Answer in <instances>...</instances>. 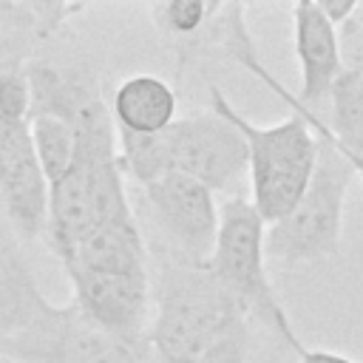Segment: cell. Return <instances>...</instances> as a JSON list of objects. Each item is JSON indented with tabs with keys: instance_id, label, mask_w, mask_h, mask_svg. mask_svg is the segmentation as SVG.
Wrapping results in <instances>:
<instances>
[{
	"instance_id": "7",
	"label": "cell",
	"mask_w": 363,
	"mask_h": 363,
	"mask_svg": "<svg viewBox=\"0 0 363 363\" xmlns=\"http://www.w3.org/2000/svg\"><path fill=\"white\" fill-rule=\"evenodd\" d=\"M292 51H295L298 68H301V88H298V94L284 88L261 65L255 43H247L233 57V62L247 68L252 77H258L289 108V113H318L323 119L329 94H332L335 82L343 74V62H340L337 28L326 20V14L320 11L318 0H298L292 6Z\"/></svg>"
},
{
	"instance_id": "11",
	"label": "cell",
	"mask_w": 363,
	"mask_h": 363,
	"mask_svg": "<svg viewBox=\"0 0 363 363\" xmlns=\"http://www.w3.org/2000/svg\"><path fill=\"white\" fill-rule=\"evenodd\" d=\"M48 193L51 187L37 162L28 122L0 119V213L20 238H45Z\"/></svg>"
},
{
	"instance_id": "15",
	"label": "cell",
	"mask_w": 363,
	"mask_h": 363,
	"mask_svg": "<svg viewBox=\"0 0 363 363\" xmlns=\"http://www.w3.org/2000/svg\"><path fill=\"white\" fill-rule=\"evenodd\" d=\"M323 122L329 128L332 142L343 153L363 159V77L360 74H346V71L340 74V79L329 94Z\"/></svg>"
},
{
	"instance_id": "17",
	"label": "cell",
	"mask_w": 363,
	"mask_h": 363,
	"mask_svg": "<svg viewBox=\"0 0 363 363\" xmlns=\"http://www.w3.org/2000/svg\"><path fill=\"white\" fill-rule=\"evenodd\" d=\"M28 130H31V142H34V153L37 162L48 179V187L57 184L74 164L77 156V136L71 122L51 116V113H34L28 119Z\"/></svg>"
},
{
	"instance_id": "9",
	"label": "cell",
	"mask_w": 363,
	"mask_h": 363,
	"mask_svg": "<svg viewBox=\"0 0 363 363\" xmlns=\"http://www.w3.org/2000/svg\"><path fill=\"white\" fill-rule=\"evenodd\" d=\"M139 190L159 230V250L184 264L207 267L221 221L216 193L182 173H164Z\"/></svg>"
},
{
	"instance_id": "1",
	"label": "cell",
	"mask_w": 363,
	"mask_h": 363,
	"mask_svg": "<svg viewBox=\"0 0 363 363\" xmlns=\"http://www.w3.org/2000/svg\"><path fill=\"white\" fill-rule=\"evenodd\" d=\"M153 315L147 349L156 363H196L230 326L247 320L235 298L207 272L164 250H150Z\"/></svg>"
},
{
	"instance_id": "6",
	"label": "cell",
	"mask_w": 363,
	"mask_h": 363,
	"mask_svg": "<svg viewBox=\"0 0 363 363\" xmlns=\"http://www.w3.org/2000/svg\"><path fill=\"white\" fill-rule=\"evenodd\" d=\"M0 357L17 363H150L147 349L99 329L71 301H48L31 323L0 337Z\"/></svg>"
},
{
	"instance_id": "18",
	"label": "cell",
	"mask_w": 363,
	"mask_h": 363,
	"mask_svg": "<svg viewBox=\"0 0 363 363\" xmlns=\"http://www.w3.org/2000/svg\"><path fill=\"white\" fill-rule=\"evenodd\" d=\"M0 119L6 122L31 119V88L26 68H0Z\"/></svg>"
},
{
	"instance_id": "22",
	"label": "cell",
	"mask_w": 363,
	"mask_h": 363,
	"mask_svg": "<svg viewBox=\"0 0 363 363\" xmlns=\"http://www.w3.org/2000/svg\"><path fill=\"white\" fill-rule=\"evenodd\" d=\"M298 363H357V360L349 357V354L332 352V349H309V346H303L298 352Z\"/></svg>"
},
{
	"instance_id": "24",
	"label": "cell",
	"mask_w": 363,
	"mask_h": 363,
	"mask_svg": "<svg viewBox=\"0 0 363 363\" xmlns=\"http://www.w3.org/2000/svg\"><path fill=\"white\" fill-rule=\"evenodd\" d=\"M0 363H17V360H9V357H0Z\"/></svg>"
},
{
	"instance_id": "12",
	"label": "cell",
	"mask_w": 363,
	"mask_h": 363,
	"mask_svg": "<svg viewBox=\"0 0 363 363\" xmlns=\"http://www.w3.org/2000/svg\"><path fill=\"white\" fill-rule=\"evenodd\" d=\"M65 275L74 272H150V252L136 218L108 221L94 227L65 258H60Z\"/></svg>"
},
{
	"instance_id": "8",
	"label": "cell",
	"mask_w": 363,
	"mask_h": 363,
	"mask_svg": "<svg viewBox=\"0 0 363 363\" xmlns=\"http://www.w3.org/2000/svg\"><path fill=\"white\" fill-rule=\"evenodd\" d=\"M162 136L170 173L196 179L213 193H233L247 179V142L218 111L184 113Z\"/></svg>"
},
{
	"instance_id": "19",
	"label": "cell",
	"mask_w": 363,
	"mask_h": 363,
	"mask_svg": "<svg viewBox=\"0 0 363 363\" xmlns=\"http://www.w3.org/2000/svg\"><path fill=\"white\" fill-rule=\"evenodd\" d=\"M196 363H250V320H241L218 335Z\"/></svg>"
},
{
	"instance_id": "16",
	"label": "cell",
	"mask_w": 363,
	"mask_h": 363,
	"mask_svg": "<svg viewBox=\"0 0 363 363\" xmlns=\"http://www.w3.org/2000/svg\"><path fill=\"white\" fill-rule=\"evenodd\" d=\"M218 0H159L147 9V14L162 40L176 51L196 40L218 14Z\"/></svg>"
},
{
	"instance_id": "14",
	"label": "cell",
	"mask_w": 363,
	"mask_h": 363,
	"mask_svg": "<svg viewBox=\"0 0 363 363\" xmlns=\"http://www.w3.org/2000/svg\"><path fill=\"white\" fill-rule=\"evenodd\" d=\"M45 306L48 298L20 247V235L0 213V337L20 332Z\"/></svg>"
},
{
	"instance_id": "4",
	"label": "cell",
	"mask_w": 363,
	"mask_h": 363,
	"mask_svg": "<svg viewBox=\"0 0 363 363\" xmlns=\"http://www.w3.org/2000/svg\"><path fill=\"white\" fill-rule=\"evenodd\" d=\"M207 272L235 298L244 318L278 335L295 354L303 349L267 272V224L250 199L230 196L221 204L218 238L207 261Z\"/></svg>"
},
{
	"instance_id": "3",
	"label": "cell",
	"mask_w": 363,
	"mask_h": 363,
	"mask_svg": "<svg viewBox=\"0 0 363 363\" xmlns=\"http://www.w3.org/2000/svg\"><path fill=\"white\" fill-rule=\"evenodd\" d=\"M318 136V162L301 201L275 224L267 227V258L286 267L335 258L343 238V213L352 182V162L332 142L326 122L318 113H298Z\"/></svg>"
},
{
	"instance_id": "2",
	"label": "cell",
	"mask_w": 363,
	"mask_h": 363,
	"mask_svg": "<svg viewBox=\"0 0 363 363\" xmlns=\"http://www.w3.org/2000/svg\"><path fill=\"white\" fill-rule=\"evenodd\" d=\"M210 108L230 119L247 142V179H250V204L264 218V224L281 221L306 193L309 179L318 162V136L309 122L298 113H289L278 125H255L221 88H210Z\"/></svg>"
},
{
	"instance_id": "5",
	"label": "cell",
	"mask_w": 363,
	"mask_h": 363,
	"mask_svg": "<svg viewBox=\"0 0 363 363\" xmlns=\"http://www.w3.org/2000/svg\"><path fill=\"white\" fill-rule=\"evenodd\" d=\"M136 218L125 173L116 153L77 150L71 170L51 184L45 241L57 258H65L94 227Z\"/></svg>"
},
{
	"instance_id": "21",
	"label": "cell",
	"mask_w": 363,
	"mask_h": 363,
	"mask_svg": "<svg viewBox=\"0 0 363 363\" xmlns=\"http://www.w3.org/2000/svg\"><path fill=\"white\" fill-rule=\"evenodd\" d=\"M318 6H320V11L326 14V20H329L335 28H340V26L354 14L357 0H318Z\"/></svg>"
},
{
	"instance_id": "23",
	"label": "cell",
	"mask_w": 363,
	"mask_h": 363,
	"mask_svg": "<svg viewBox=\"0 0 363 363\" xmlns=\"http://www.w3.org/2000/svg\"><path fill=\"white\" fill-rule=\"evenodd\" d=\"M340 153H343V150H340ZM343 156L352 162V167H354V173H357V182L363 184V159H360V156H349V153H343Z\"/></svg>"
},
{
	"instance_id": "20",
	"label": "cell",
	"mask_w": 363,
	"mask_h": 363,
	"mask_svg": "<svg viewBox=\"0 0 363 363\" xmlns=\"http://www.w3.org/2000/svg\"><path fill=\"white\" fill-rule=\"evenodd\" d=\"M337 43L343 71L363 77V3H357L354 14L337 28Z\"/></svg>"
},
{
	"instance_id": "10",
	"label": "cell",
	"mask_w": 363,
	"mask_h": 363,
	"mask_svg": "<svg viewBox=\"0 0 363 363\" xmlns=\"http://www.w3.org/2000/svg\"><path fill=\"white\" fill-rule=\"evenodd\" d=\"M71 284V303L99 329L113 337L147 349L150 329V272L119 275V272H74L65 275ZM150 352V349H147Z\"/></svg>"
},
{
	"instance_id": "13",
	"label": "cell",
	"mask_w": 363,
	"mask_h": 363,
	"mask_svg": "<svg viewBox=\"0 0 363 363\" xmlns=\"http://www.w3.org/2000/svg\"><path fill=\"white\" fill-rule=\"evenodd\" d=\"M111 116L116 130L159 136L179 119V94L156 74L125 77L111 96Z\"/></svg>"
}]
</instances>
